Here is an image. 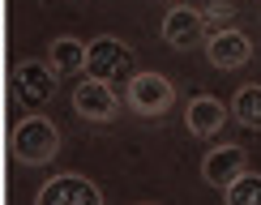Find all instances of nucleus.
Here are the masks:
<instances>
[{
    "label": "nucleus",
    "instance_id": "nucleus-1",
    "mask_svg": "<svg viewBox=\"0 0 261 205\" xmlns=\"http://www.w3.org/2000/svg\"><path fill=\"white\" fill-rule=\"evenodd\" d=\"M9 150H13L17 163L43 167V163H51V158L60 154V128L51 120H43V115H26V120L13 128V137H9Z\"/></svg>",
    "mask_w": 261,
    "mask_h": 205
},
{
    "label": "nucleus",
    "instance_id": "nucleus-2",
    "mask_svg": "<svg viewBox=\"0 0 261 205\" xmlns=\"http://www.w3.org/2000/svg\"><path fill=\"white\" fill-rule=\"evenodd\" d=\"M124 103L133 107L137 115H146V120H159V115H167L171 103H176V85L167 77H159V73H133V77H128V90H124Z\"/></svg>",
    "mask_w": 261,
    "mask_h": 205
},
{
    "label": "nucleus",
    "instance_id": "nucleus-3",
    "mask_svg": "<svg viewBox=\"0 0 261 205\" xmlns=\"http://www.w3.org/2000/svg\"><path fill=\"white\" fill-rule=\"evenodd\" d=\"M128 69H133V47H124L120 39L99 35L94 43H86V77L112 81V77H120Z\"/></svg>",
    "mask_w": 261,
    "mask_h": 205
},
{
    "label": "nucleus",
    "instance_id": "nucleus-4",
    "mask_svg": "<svg viewBox=\"0 0 261 205\" xmlns=\"http://www.w3.org/2000/svg\"><path fill=\"white\" fill-rule=\"evenodd\" d=\"M35 205H103V192L86 175H51L39 188Z\"/></svg>",
    "mask_w": 261,
    "mask_h": 205
},
{
    "label": "nucleus",
    "instance_id": "nucleus-5",
    "mask_svg": "<svg viewBox=\"0 0 261 205\" xmlns=\"http://www.w3.org/2000/svg\"><path fill=\"white\" fill-rule=\"evenodd\" d=\"M116 107H120V99H116L112 81L86 77V81H77V85H73V111H77L82 120L103 124V120H112V115H116Z\"/></svg>",
    "mask_w": 261,
    "mask_h": 205
},
{
    "label": "nucleus",
    "instance_id": "nucleus-6",
    "mask_svg": "<svg viewBox=\"0 0 261 205\" xmlns=\"http://www.w3.org/2000/svg\"><path fill=\"white\" fill-rule=\"evenodd\" d=\"M248 56H253V43H248V35L236 30V26H223V30H214V35L205 39V60H210L214 69H223V73L240 69Z\"/></svg>",
    "mask_w": 261,
    "mask_h": 205
},
{
    "label": "nucleus",
    "instance_id": "nucleus-7",
    "mask_svg": "<svg viewBox=\"0 0 261 205\" xmlns=\"http://www.w3.org/2000/svg\"><path fill=\"white\" fill-rule=\"evenodd\" d=\"M201 35H205V17L197 13V9H189V5H176L167 17H163V39H167L176 51L197 47Z\"/></svg>",
    "mask_w": 261,
    "mask_h": 205
},
{
    "label": "nucleus",
    "instance_id": "nucleus-8",
    "mask_svg": "<svg viewBox=\"0 0 261 205\" xmlns=\"http://www.w3.org/2000/svg\"><path fill=\"white\" fill-rule=\"evenodd\" d=\"M240 171H248V154L240 145H223V150H210V154H205V163H201V180L210 188H227L231 184L236 175H240Z\"/></svg>",
    "mask_w": 261,
    "mask_h": 205
},
{
    "label": "nucleus",
    "instance_id": "nucleus-9",
    "mask_svg": "<svg viewBox=\"0 0 261 205\" xmlns=\"http://www.w3.org/2000/svg\"><path fill=\"white\" fill-rule=\"evenodd\" d=\"M17 94H21V103H26V107H43L51 94H56V73H51V64L26 60L17 69Z\"/></svg>",
    "mask_w": 261,
    "mask_h": 205
},
{
    "label": "nucleus",
    "instance_id": "nucleus-10",
    "mask_svg": "<svg viewBox=\"0 0 261 205\" xmlns=\"http://www.w3.org/2000/svg\"><path fill=\"white\" fill-rule=\"evenodd\" d=\"M223 120H227V107H223V99H214V94H197V99L189 103V115H184V124H189L193 137L223 133Z\"/></svg>",
    "mask_w": 261,
    "mask_h": 205
},
{
    "label": "nucleus",
    "instance_id": "nucleus-11",
    "mask_svg": "<svg viewBox=\"0 0 261 205\" xmlns=\"http://www.w3.org/2000/svg\"><path fill=\"white\" fill-rule=\"evenodd\" d=\"M47 64H51V73H82L86 69V43L77 39H69V35H60V39H51V47H47Z\"/></svg>",
    "mask_w": 261,
    "mask_h": 205
},
{
    "label": "nucleus",
    "instance_id": "nucleus-12",
    "mask_svg": "<svg viewBox=\"0 0 261 205\" xmlns=\"http://www.w3.org/2000/svg\"><path fill=\"white\" fill-rule=\"evenodd\" d=\"M231 115H236L244 128H261V85H244V90H236Z\"/></svg>",
    "mask_w": 261,
    "mask_h": 205
},
{
    "label": "nucleus",
    "instance_id": "nucleus-13",
    "mask_svg": "<svg viewBox=\"0 0 261 205\" xmlns=\"http://www.w3.org/2000/svg\"><path fill=\"white\" fill-rule=\"evenodd\" d=\"M223 197H227V205H261V175L240 171V175L223 188Z\"/></svg>",
    "mask_w": 261,
    "mask_h": 205
},
{
    "label": "nucleus",
    "instance_id": "nucleus-14",
    "mask_svg": "<svg viewBox=\"0 0 261 205\" xmlns=\"http://www.w3.org/2000/svg\"><path fill=\"white\" fill-rule=\"evenodd\" d=\"M231 13H236V9H231V0H210V9H205V21H219V30H223V21H231Z\"/></svg>",
    "mask_w": 261,
    "mask_h": 205
},
{
    "label": "nucleus",
    "instance_id": "nucleus-15",
    "mask_svg": "<svg viewBox=\"0 0 261 205\" xmlns=\"http://www.w3.org/2000/svg\"><path fill=\"white\" fill-rule=\"evenodd\" d=\"M146 205H150V201H146Z\"/></svg>",
    "mask_w": 261,
    "mask_h": 205
}]
</instances>
